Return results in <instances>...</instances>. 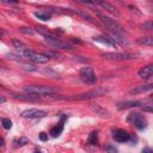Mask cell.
Wrapping results in <instances>:
<instances>
[{
	"label": "cell",
	"instance_id": "4",
	"mask_svg": "<svg viewBox=\"0 0 153 153\" xmlns=\"http://www.w3.org/2000/svg\"><path fill=\"white\" fill-rule=\"evenodd\" d=\"M80 79L87 85H94L97 82V76L91 67H82L80 69Z\"/></svg>",
	"mask_w": 153,
	"mask_h": 153
},
{
	"label": "cell",
	"instance_id": "28",
	"mask_svg": "<svg viewBox=\"0 0 153 153\" xmlns=\"http://www.w3.org/2000/svg\"><path fill=\"white\" fill-rule=\"evenodd\" d=\"M0 2L7 4V5H13V4H18L19 0H0Z\"/></svg>",
	"mask_w": 153,
	"mask_h": 153
},
{
	"label": "cell",
	"instance_id": "26",
	"mask_svg": "<svg viewBox=\"0 0 153 153\" xmlns=\"http://www.w3.org/2000/svg\"><path fill=\"white\" fill-rule=\"evenodd\" d=\"M44 54H45L49 59H50V57H59V56H60V55H59L57 53H55V51H45Z\"/></svg>",
	"mask_w": 153,
	"mask_h": 153
},
{
	"label": "cell",
	"instance_id": "9",
	"mask_svg": "<svg viewBox=\"0 0 153 153\" xmlns=\"http://www.w3.org/2000/svg\"><path fill=\"white\" fill-rule=\"evenodd\" d=\"M22 116L25 118H42L47 116V112L39 109H26L22 112Z\"/></svg>",
	"mask_w": 153,
	"mask_h": 153
},
{
	"label": "cell",
	"instance_id": "14",
	"mask_svg": "<svg viewBox=\"0 0 153 153\" xmlns=\"http://www.w3.org/2000/svg\"><path fill=\"white\" fill-rule=\"evenodd\" d=\"M97 5H98V6H100L102 8H104L105 11H108V12H110V13L115 14V16H117V14H118L117 10H116L111 4H109V2H108V1H105V0H98V1H97Z\"/></svg>",
	"mask_w": 153,
	"mask_h": 153
},
{
	"label": "cell",
	"instance_id": "12",
	"mask_svg": "<svg viewBox=\"0 0 153 153\" xmlns=\"http://www.w3.org/2000/svg\"><path fill=\"white\" fill-rule=\"evenodd\" d=\"M145 105L143 100H129V102H124L118 104V109H128V108H137V106H142Z\"/></svg>",
	"mask_w": 153,
	"mask_h": 153
},
{
	"label": "cell",
	"instance_id": "32",
	"mask_svg": "<svg viewBox=\"0 0 153 153\" xmlns=\"http://www.w3.org/2000/svg\"><path fill=\"white\" fill-rule=\"evenodd\" d=\"M5 102H6V98L2 97V96H0V104H1V103H5Z\"/></svg>",
	"mask_w": 153,
	"mask_h": 153
},
{
	"label": "cell",
	"instance_id": "11",
	"mask_svg": "<svg viewBox=\"0 0 153 153\" xmlns=\"http://www.w3.org/2000/svg\"><path fill=\"white\" fill-rule=\"evenodd\" d=\"M153 90V84H147V85H139L134 88H131L129 91L130 94H140V93H145V92H149Z\"/></svg>",
	"mask_w": 153,
	"mask_h": 153
},
{
	"label": "cell",
	"instance_id": "31",
	"mask_svg": "<svg viewBox=\"0 0 153 153\" xmlns=\"http://www.w3.org/2000/svg\"><path fill=\"white\" fill-rule=\"evenodd\" d=\"M105 149H106V151H109V152H117V149H116L115 147H111V146H108Z\"/></svg>",
	"mask_w": 153,
	"mask_h": 153
},
{
	"label": "cell",
	"instance_id": "5",
	"mask_svg": "<svg viewBox=\"0 0 153 153\" xmlns=\"http://www.w3.org/2000/svg\"><path fill=\"white\" fill-rule=\"evenodd\" d=\"M99 18H100V22H102L108 29H110L112 32H115V33H122V32H123L122 26H121L115 19H112V18H110V17H106V16H99Z\"/></svg>",
	"mask_w": 153,
	"mask_h": 153
},
{
	"label": "cell",
	"instance_id": "22",
	"mask_svg": "<svg viewBox=\"0 0 153 153\" xmlns=\"http://www.w3.org/2000/svg\"><path fill=\"white\" fill-rule=\"evenodd\" d=\"M26 143H29V140L26 139V137H19V139H17V140H14V145L18 147H20V146H24V145H26Z\"/></svg>",
	"mask_w": 153,
	"mask_h": 153
},
{
	"label": "cell",
	"instance_id": "7",
	"mask_svg": "<svg viewBox=\"0 0 153 153\" xmlns=\"http://www.w3.org/2000/svg\"><path fill=\"white\" fill-rule=\"evenodd\" d=\"M103 57L110 59V60H133L135 59V54H129V53H103Z\"/></svg>",
	"mask_w": 153,
	"mask_h": 153
},
{
	"label": "cell",
	"instance_id": "25",
	"mask_svg": "<svg viewBox=\"0 0 153 153\" xmlns=\"http://www.w3.org/2000/svg\"><path fill=\"white\" fill-rule=\"evenodd\" d=\"M20 31H22V33H24V35H33V33H35V31H33L31 27H22Z\"/></svg>",
	"mask_w": 153,
	"mask_h": 153
},
{
	"label": "cell",
	"instance_id": "30",
	"mask_svg": "<svg viewBox=\"0 0 153 153\" xmlns=\"http://www.w3.org/2000/svg\"><path fill=\"white\" fill-rule=\"evenodd\" d=\"M39 140H42V141H47L48 140V134H45V133H41L39 134Z\"/></svg>",
	"mask_w": 153,
	"mask_h": 153
},
{
	"label": "cell",
	"instance_id": "15",
	"mask_svg": "<svg viewBox=\"0 0 153 153\" xmlns=\"http://www.w3.org/2000/svg\"><path fill=\"white\" fill-rule=\"evenodd\" d=\"M139 76H141V78H143V79H148L152 74H153V65H147V66H145L143 68H141L140 71H139Z\"/></svg>",
	"mask_w": 153,
	"mask_h": 153
},
{
	"label": "cell",
	"instance_id": "13",
	"mask_svg": "<svg viewBox=\"0 0 153 153\" xmlns=\"http://www.w3.org/2000/svg\"><path fill=\"white\" fill-rule=\"evenodd\" d=\"M93 41L96 42H100V43H104L106 45H110V47H117V43L112 39V37H109V36H97L93 38Z\"/></svg>",
	"mask_w": 153,
	"mask_h": 153
},
{
	"label": "cell",
	"instance_id": "6",
	"mask_svg": "<svg viewBox=\"0 0 153 153\" xmlns=\"http://www.w3.org/2000/svg\"><path fill=\"white\" fill-rule=\"evenodd\" d=\"M44 41L51 45V47H55V48H59V49H67V50H72L73 47L63 41H61L57 36H45L44 37Z\"/></svg>",
	"mask_w": 153,
	"mask_h": 153
},
{
	"label": "cell",
	"instance_id": "2",
	"mask_svg": "<svg viewBox=\"0 0 153 153\" xmlns=\"http://www.w3.org/2000/svg\"><path fill=\"white\" fill-rule=\"evenodd\" d=\"M23 55L27 60H30L32 62H36V63H45L49 60V57L44 53H37V51H33L31 49H26L25 51H23Z\"/></svg>",
	"mask_w": 153,
	"mask_h": 153
},
{
	"label": "cell",
	"instance_id": "19",
	"mask_svg": "<svg viewBox=\"0 0 153 153\" xmlns=\"http://www.w3.org/2000/svg\"><path fill=\"white\" fill-rule=\"evenodd\" d=\"M12 44H13V47L17 48L20 53H23V51H25L26 49H29V47H27L25 43H23L22 41H19V39H13V41H12Z\"/></svg>",
	"mask_w": 153,
	"mask_h": 153
},
{
	"label": "cell",
	"instance_id": "3",
	"mask_svg": "<svg viewBox=\"0 0 153 153\" xmlns=\"http://www.w3.org/2000/svg\"><path fill=\"white\" fill-rule=\"evenodd\" d=\"M127 121H128L129 123H133V124H134L137 129H140V130L145 129L146 126H147V121H146L145 116L141 115L140 112H131V114H129L128 117H127Z\"/></svg>",
	"mask_w": 153,
	"mask_h": 153
},
{
	"label": "cell",
	"instance_id": "16",
	"mask_svg": "<svg viewBox=\"0 0 153 153\" xmlns=\"http://www.w3.org/2000/svg\"><path fill=\"white\" fill-rule=\"evenodd\" d=\"M65 116H62V118H61V121H60V123L57 124V126H55V127H53L51 128V130H50V134H51V136L53 137H57L61 133H62V130H63V121H65Z\"/></svg>",
	"mask_w": 153,
	"mask_h": 153
},
{
	"label": "cell",
	"instance_id": "20",
	"mask_svg": "<svg viewBox=\"0 0 153 153\" xmlns=\"http://www.w3.org/2000/svg\"><path fill=\"white\" fill-rule=\"evenodd\" d=\"M136 42L139 44H142V45H147V47H152L153 45V37H141V38H137Z\"/></svg>",
	"mask_w": 153,
	"mask_h": 153
},
{
	"label": "cell",
	"instance_id": "18",
	"mask_svg": "<svg viewBox=\"0 0 153 153\" xmlns=\"http://www.w3.org/2000/svg\"><path fill=\"white\" fill-rule=\"evenodd\" d=\"M33 14H35L36 18H38L41 20H44V22H47V20H49L51 18V13L50 12H45V11H36Z\"/></svg>",
	"mask_w": 153,
	"mask_h": 153
},
{
	"label": "cell",
	"instance_id": "10",
	"mask_svg": "<svg viewBox=\"0 0 153 153\" xmlns=\"http://www.w3.org/2000/svg\"><path fill=\"white\" fill-rule=\"evenodd\" d=\"M112 134H114V139L117 142H127L130 140V134L124 129H115Z\"/></svg>",
	"mask_w": 153,
	"mask_h": 153
},
{
	"label": "cell",
	"instance_id": "21",
	"mask_svg": "<svg viewBox=\"0 0 153 153\" xmlns=\"http://www.w3.org/2000/svg\"><path fill=\"white\" fill-rule=\"evenodd\" d=\"M98 142V133L97 131H92L88 136V143L90 145H96Z\"/></svg>",
	"mask_w": 153,
	"mask_h": 153
},
{
	"label": "cell",
	"instance_id": "27",
	"mask_svg": "<svg viewBox=\"0 0 153 153\" xmlns=\"http://www.w3.org/2000/svg\"><path fill=\"white\" fill-rule=\"evenodd\" d=\"M23 68L26 71H37V67H35L32 65H23Z\"/></svg>",
	"mask_w": 153,
	"mask_h": 153
},
{
	"label": "cell",
	"instance_id": "33",
	"mask_svg": "<svg viewBox=\"0 0 153 153\" xmlns=\"http://www.w3.org/2000/svg\"><path fill=\"white\" fill-rule=\"evenodd\" d=\"M0 147H4V139L0 137Z\"/></svg>",
	"mask_w": 153,
	"mask_h": 153
},
{
	"label": "cell",
	"instance_id": "34",
	"mask_svg": "<svg viewBox=\"0 0 153 153\" xmlns=\"http://www.w3.org/2000/svg\"><path fill=\"white\" fill-rule=\"evenodd\" d=\"M142 152H152V149L151 148H145V149H142Z\"/></svg>",
	"mask_w": 153,
	"mask_h": 153
},
{
	"label": "cell",
	"instance_id": "17",
	"mask_svg": "<svg viewBox=\"0 0 153 153\" xmlns=\"http://www.w3.org/2000/svg\"><path fill=\"white\" fill-rule=\"evenodd\" d=\"M13 97L18 98L20 100H26V102H37L38 100V96L31 94V93H27V94H14Z\"/></svg>",
	"mask_w": 153,
	"mask_h": 153
},
{
	"label": "cell",
	"instance_id": "24",
	"mask_svg": "<svg viewBox=\"0 0 153 153\" xmlns=\"http://www.w3.org/2000/svg\"><path fill=\"white\" fill-rule=\"evenodd\" d=\"M142 27L146 29V30H148V31H152V30H153V24H152L151 20H148V22H145V23L142 24Z\"/></svg>",
	"mask_w": 153,
	"mask_h": 153
},
{
	"label": "cell",
	"instance_id": "23",
	"mask_svg": "<svg viewBox=\"0 0 153 153\" xmlns=\"http://www.w3.org/2000/svg\"><path fill=\"white\" fill-rule=\"evenodd\" d=\"M1 122H2V126H4L5 129H10L12 127V121L8 120V118H2Z\"/></svg>",
	"mask_w": 153,
	"mask_h": 153
},
{
	"label": "cell",
	"instance_id": "8",
	"mask_svg": "<svg viewBox=\"0 0 153 153\" xmlns=\"http://www.w3.org/2000/svg\"><path fill=\"white\" fill-rule=\"evenodd\" d=\"M105 92L106 91H104V90H93V91H90V92H86V93L78 94L75 97H71L68 99H72V100H84V99H90V98H94V97L102 96Z\"/></svg>",
	"mask_w": 153,
	"mask_h": 153
},
{
	"label": "cell",
	"instance_id": "29",
	"mask_svg": "<svg viewBox=\"0 0 153 153\" xmlns=\"http://www.w3.org/2000/svg\"><path fill=\"white\" fill-rule=\"evenodd\" d=\"M81 2H85V4H88V5H97V1L98 0H79Z\"/></svg>",
	"mask_w": 153,
	"mask_h": 153
},
{
	"label": "cell",
	"instance_id": "1",
	"mask_svg": "<svg viewBox=\"0 0 153 153\" xmlns=\"http://www.w3.org/2000/svg\"><path fill=\"white\" fill-rule=\"evenodd\" d=\"M24 91L26 93L36 94V96H53L57 93V90L50 86H41V85H27L24 86Z\"/></svg>",
	"mask_w": 153,
	"mask_h": 153
}]
</instances>
